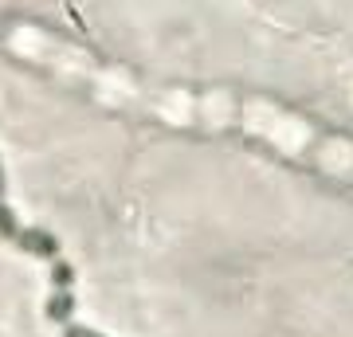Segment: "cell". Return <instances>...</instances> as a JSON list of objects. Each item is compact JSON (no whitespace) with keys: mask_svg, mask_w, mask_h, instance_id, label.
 <instances>
[{"mask_svg":"<svg viewBox=\"0 0 353 337\" xmlns=\"http://www.w3.org/2000/svg\"><path fill=\"white\" fill-rule=\"evenodd\" d=\"M8 48L16 55H24L32 63H43L51 71H59L71 83H87L90 94L106 106H122V110H141L153 114L169 125H208V130H243L248 138L263 141L271 150L310 161L326 173L353 181V141L334 138L326 130H318L314 122H306L299 114L283 110L267 99H240L228 90H157V87H141L126 71L102 67L87 55V51L63 43L59 36H51L43 28L20 24L8 32Z\"/></svg>","mask_w":353,"mask_h":337,"instance_id":"cell-1","label":"cell"},{"mask_svg":"<svg viewBox=\"0 0 353 337\" xmlns=\"http://www.w3.org/2000/svg\"><path fill=\"white\" fill-rule=\"evenodd\" d=\"M67 337H99V334H90V329H79V325H67Z\"/></svg>","mask_w":353,"mask_h":337,"instance_id":"cell-2","label":"cell"}]
</instances>
